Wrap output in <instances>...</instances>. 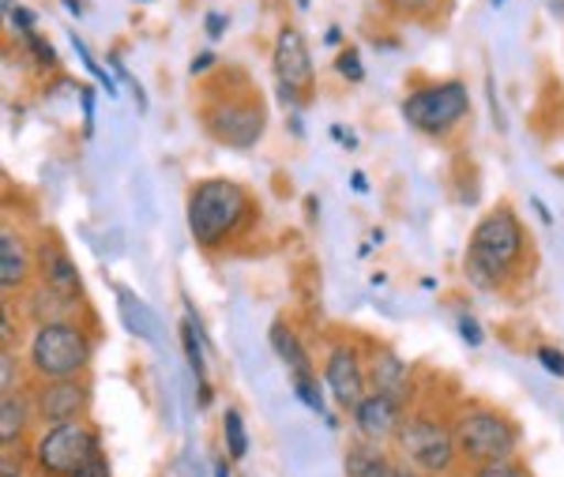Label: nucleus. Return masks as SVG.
I'll list each match as a JSON object with an SVG mask.
<instances>
[{
  "label": "nucleus",
  "mask_w": 564,
  "mask_h": 477,
  "mask_svg": "<svg viewBox=\"0 0 564 477\" xmlns=\"http://www.w3.org/2000/svg\"><path fill=\"white\" fill-rule=\"evenodd\" d=\"M527 229L512 207H497L475 226L467 249V279L481 290H500L523 263Z\"/></svg>",
  "instance_id": "f257e3e1"
},
{
  "label": "nucleus",
  "mask_w": 564,
  "mask_h": 477,
  "mask_svg": "<svg viewBox=\"0 0 564 477\" xmlns=\"http://www.w3.org/2000/svg\"><path fill=\"white\" fill-rule=\"evenodd\" d=\"M252 218V199L238 181L207 177L188 192V234L199 249H223Z\"/></svg>",
  "instance_id": "f03ea898"
},
{
  "label": "nucleus",
  "mask_w": 564,
  "mask_h": 477,
  "mask_svg": "<svg viewBox=\"0 0 564 477\" xmlns=\"http://www.w3.org/2000/svg\"><path fill=\"white\" fill-rule=\"evenodd\" d=\"M204 128L212 140L234 151H249L260 143L263 128H268V106L249 84L230 87V84H215V90L207 95V102L199 106Z\"/></svg>",
  "instance_id": "7ed1b4c3"
},
{
  "label": "nucleus",
  "mask_w": 564,
  "mask_h": 477,
  "mask_svg": "<svg viewBox=\"0 0 564 477\" xmlns=\"http://www.w3.org/2000/svg\"><path fill=\"white\" fill-rule=\"evenodd\" d=\"M90 354H95V346H90L84 327H76L72 319H53V324H39L26 361L39 380H72V376L87 372Z\"/></svg>",
  "instance_id": "20e7f679"
},
{
  "label": "nucleus",
  "mask_w": 564,
  "mask_h": 477,
  "mask_svg": "<svg viewBox=\"0 0 564 477\" xmlns=\"http://www.w3.org/2000/svg\"><path fill=\"white\" fill-rule=\"evenodd\" d=\"M403 121L417 128L422 135H433V140H444L452 128H459L467 121L470 113V95L467 84L459 79H448V84H430V87H417L414 95L403 98L399 106Z\"/></svg>",
  "instance_id": "39448f33"
},
{
  "label": "nucleus",
  "mask_w": 564,
  "mask_h": 477,
  "mask_svg": "<svg viewBox=\"0 0 564 477\" xmlns=\"http://www.w3.org/2000/svg\"><path fill=\"white\" fill-rule=\"evenodd\" d=\"M98 452V433L87 421H68V425H50L34 440V463L45 477H76L87 470Z\"/></svg>",
  "instance_id": "423d86ee"
},
{
  "label": "nucleus",
  "mask_w": 564,
  "mask_h": 477,
  "mask_svg": "<svg viewBox=\"0 0 564 477\" xmlns=\"http://www.w3.org/2000/svg\"><path fill=\"white\" fill-rule=\"evenodd\" d=\"M456 447L467 463H508L520 447V433L505 414L497 410H467L456 425Z\"/></svg>",
  "instance_id": "0eeeda50"
},
{
  "label": "nucleus",
  "mask_w": 564,
  "mask_h": 477,
  "mask_svg": "<svg viewBox=\"0 0 564 477\" xmlns=\"http://www.w3.org/2000/svg\"><path fill=\"white\" fill-rule=\"evenodd\" d=\"M395 447H399V455L411 466H417L422 474L452 470V463H456V455H459L456 433H448L441 421L422 418V414L403 421V429L395 433Z\"/></svg>",
  "instance_id": "6e6552de"
},
{
  "label": "nucleus",
  "mask_w": 564,
  "mask_h": 477,
  "mask_svg": "<svg viewBox=\"0 0 564 477\" xmlns=\"http://www.w3.org/2000/svg\"><path fill=\"white\" fill-rule=\"evenodd\" d=\"M275 79H279V95L282 102L302 106L308 95H313V53H308V42L297 26H282L275 34Z\"/></svg>",
  "instance_id": "1a4fd4ad"
},
{
  "label": "nucleus",
  "mask_w": 564,
  "mask_h": 477,
  "mask_svg": "<svg viewBox=\"0 0 564 477\" xmlns=\"http://www.w3.org/2000/svg\"><path fill=\"white\" fill-rule=\"evenodd\" d=\"M90 406V388L84 376L72 380H45L34 394V414L42 425H68V421H84Z\"/></svg>",
  "instance_id": "9d476101"
},
{
  "label": "nucleus",
  "mask_w": 564,
  "mask_h": 477,
  "mask_svg": "<svg viewBox=\"0 0 564 477\" xmlns=\"http://www.w3.org/2000/svg\"><path fill=\"white\" fill-rule=\"evenodd\" d=\"M324 383H327L332 399L339 402L343 410H354L372 391L369 388V376H366V369H361L358 354H354L350 346H335V350L327 354V361H324Z\"/></svg>",
  "instance_id": "9b49d317"
},
{
  "label": "nucleus",
  "mask_w": 564,
  "mask_h": 477,
  "mask_svg": "<svg viewBox=\"0 0 564 477\" xmlns=\"http://www.w3.org/2000/svg\"><path fill=\"white\" fill-rule=\"evenodd\" d=\"M350 414H354V429H358V436L372 440V444L395 436L399 429H403V421H406L403 418V402L391 399V394H380V391H369L366 399L350 410Z\"/></svg>",
  "instance_id": "f8f14e48"
},
{
  "label": "nucleus",
  "mask_w": 564,
  "mask_h": 477,
  "mask_svg": "<svg viewBox=\"0 0 564 477\" xmlns=\"http://www.w3.org/2000/svg\"><path fill=\"white\" fill-rule=\"evenodd\" d=\"M34 268H39V274H42L45 290L61 293V297H68V301H79V290H84V286H79V271H76V263L68 260V252L61 249V245L42 241L39 252H34Z\"/></svg>",
  "instance_id": "ddd939ff"
},
{
  "label": "nucleus",
  "mask_w": 564,
  "mask_h": 477,
  "mask_svg": "<svg viewBox=\"0 0 564 477\" xmlns=\"http://www.w3.org/2000/svg\"><path fill=\"white\" fill-rule=\"evenodd\" d=\"M271 350L282 361V369L290 372V380H294V388H305V383H316V372H313V361H308V350L302 346V338L294 335V327L286 324V319H275L271 324Z\"/></svg>",
  "instance_id": "4468645a"
},
{
  "label": "nucleus",
  "mask_w": 564,
  "mask_h": 477,
  "mask_svg": "<svg viewBox=\"0 0 564 477\" xmlns=\"http://www.w3.org/2000/svg\"><path fill=\"white\" fill-rule=\"evenodd\" d=\"M31 268L34 260L26 256L23 237L12 226H4L0 229V286H4V293L23 290V282L31 279Z\"/></svg>",
  "instance_id": "2eb2a0df"
},
{
  "label": "nucleus",
  "mask_w": 564,
  "mask_h": 477,
  "mask_svg": "<svg viewBox=\"0 0 564 477\" xmlns=\"http://www.w3.org/2000/svg\"><path fill=\"white\" fill-rule=\"evenodd\" d=\"M369 383H372V391L391 394V399L403 402L406 399V365H403V357H395L391 350H377V354H372Z\"/></svg>",
  "instance_id": "dca6fc26"
},
{
  "label": "nucleus",
  "mask_w": 564,
  "mask_h": 477,
  "mask_svg": "<svg viewBox=\"0 0 564 477\" xmlns=\"http://www.w3.org/2000/svg\"><path fill=\"white\" fill-rule=\"evenodd\" d=\"M347 477H391V463L372 440H358L347 447Z\"/></svg>",
  "instance_id": "f3484780"
},
{
  "label": "nucleus",
  "mask_w": 564,
  "mask_h": 477,
  "mask_svg": "<svg viewBox=\"0 0 564 477\" xmlns=\"http://www.w3.org/2000/svg\"><path fill=\"white\" fill-rule=\"evenodd\" d=\"M181 346H185L188 369H193L196 383L207 391V357H204V338H199V319H196L193 305H188V316L181 319Z\"/></svg>",
  "instance_id": "a211bd4d"
},
{
  "label": "nucleus",
  "mask_w": 564,
  "mask_h": 477,
  "mask_svg": "<svg viewBox=\"0 0 564 477\" xmlns=\"http://www.w3.org/2000/svg\"><path fill=\"white\" fill-rule=\"evenodd\" d=\"M117 305H121V316H124V327H129L132 335L148 338V343H159V335H154V316L148 312L140 297H132L129 290H117Z\"/></svg>",
  "instance_id": "6ab92c4d"
},
{
  "label": "nucleus",
  "mask_w": 564,
  "mask_h": 477,
  "mask_svg": "<svg viewBox=\"0 0 564 477\" xmlns=\"http://www.w3.org/2000/svg\"><path fill=\"white\" fill-rule=\"evenodd\" d=\"M223 436H226V452H230L234 463H241L249 455V429H245L241 410H226L223 414Z\"/></svg>",
  "instance_id": "aec40b11"
},
{
  "label": "nucleus",
  "mask_w": 564,
  "mask_h": 477,
  "mask_svg": "<svg viewBox=\"0 0 564 477\" xmlns=\"http://www.w3.org/2000/svg\"><path fill=\"white\" fill-rule=\"evenodd\" d=\"M23 429H26V402L4 394V402H0V440L12 444V440L23 436Z\"/></svg>",
  "instance_id": "412c9836"
},
{
  "label": "nucleus",
  "mask_w": 564,
  "mask_h": 477,
  "mask_svg": "<svg viewBox=\"0 0 564 477\" xmlns=\"http://www.w3.org/2000/svg\"><path fill=\"white\" fill-rule=\"evenodd\" d=\"M388 8L406 20H436L448 8V0H388Z\"/></svg>",
  "instance_id": "4be33fe9"
},
{
  "label": "nucleus",
  "mask_w": 564,
  "mask_h": 477,
  "mask_svg": "<svg viewBox=\"0 0 564 477\" xmlns=\"http://www.w3.org/2000/svg\"><path fill=\"white\" fill-rule=\"evenodd\" d=\"M72 45H76V53H79V61H84V68L90 72V76H95V79H98V84H102V87H106V95H109V98H113V95H117V84H113V76H109V72L102 68V64H98L95 57H90L87 42H84V39H79V34H72Z\"/></svg>",
  "instance_id": "5701e85b"
},
{
  "label": "nucleus",
  "mask_w": 564,
  "mask_h": 477,
  "mask_svg": "<svg viewBox=\"0 0 564 477\" xmlns=\"http://www.w3.org/2000/svg\"><path fill=\"white\" fill-rule=\"evenodd\" d=\"M335 72H339L343 79H350V84H361V79H366V68H361L358 50H343L339 57H335Z\"/></svg>",
  "instance_id": "b1692460"
},
{
  "label": "nucleus",
  "mask_w": 564,
  "mask_h": 477,
  "mask_svg": "<svg viewBox=\"0 0 564 477\" xmlns=\"http://www.w3.org/2000/svg\"><path fill=\"white\" fill-rule=\"evenodd\" d=\"M470 477H527L523 466H516L512 458L508 463H486V466H475V474Z\"/></svg>",
  "instance_id": "393cba45"
},
{
  "label": "nucleus",
  "mask_w": 564,
  "mask_h": 477,
  "mask_svg": "<svg viewBox=\"0 0 564 477\" xmlns=\"http://www.w3.org/2000/svg\"><path fill=\"white\" fill-rule=\"evenodd\" d=\"M23 42L31 45V53H34V57H39V64H45V68H57V50H53L50 42H42V39H39V31L26 34Z\"/></svg>",
  "instance_id": "a878e982"
},
{
  "label": "nucleus",
  "mask_w": 564,
  "mask_h": 477,
  "mask_svg": "<svg viewBox=\"0 0 564 477\" xmlns=\"http://www.w3.org/2000/svg\"><path fill=\"white\" fill-rule=\"evenodd\" d=\"M534 357H539V365L545 372H553V376H561V380H564V354L557 350V346H542Z\"/></svg>",
  "instance_id": "bb28decb"
},
{
  "label": "nucleus",
  "mask_w": 564,
  "mask_h": 477,
  "mask_svg": "<svg viewBox=\"0 0 564 477\" xmlns=\"http://www.w3.org/2000/svg\"><path fill=\"white\" fill-rule=\"evenodd\" d=\"M8 20H12V26L23 34V39H26V34H34V12H31V8H20V4H15L12 12H8Z\"/></svg>",
  "instance_id": "cd10ccee"
},
{
  "label": "nucleus",
  "mask_w": 564,
  "mask_h": 477,
  "mask_svg": "<svg viewBox=\"0 0 564 477\" xmlns=\"http://www.w3.org/2000/svg\"><path fill=\"white\" fill-rule=\"evenodd\" d=\"M459 335H463V343H467V346H481V338H486L475 316H459Z\"/></svg>",
  "instance_id": "c85d7f7f"
},
{
  "label": "nucleus",
  "mask_w": 564,
  "mask_h": 477,
  "mask_svg": "<svg viewBox=\"0 0 564 477\" xmlns=\"http://www.w3.org/2000/svg\"><path fill=\"white\" fill-rule=\"evenodd\" d=\"M79 102H84V124L87 132H95V90L87 84H79Z\"/></svg>",
  "instance_id": "c756f323"
},
{
  "label": "nucleus",
  "mask_w": 564,
  "mask_h": 477,
  "mask_svg": "<svg viewBox=\"0 0 564 477\" xmlns=\"http://www.w3.org/2000/svg\"><path fill=\"white\" fill-rule=\"evenodd\" d=\"M207 39H223L226 34V26H230V20H226L223 12H207Z\"/></svg>",
  "instance_id": "7c9ffc66"
},
{
  "label": "nucleus",
  "mask_w": 564,
  "mask_h": 477,
  "mask_svg": "<svg viewBox=\"0 0 564 477\" xmlns=\"http://www.w3.org/2000/svg\"><path fill=\"white\" fill-rule=\"evenodd\" d=\"M76 477H109V463H106V458H102V455H98V458H95V463H90V466H87V470H79Z\"/></svg>",
  "instance_id": "2f4dec72"
},
{
  "label": "nucleus",
  "mask_w": 564,
  "mask_h": 477,
  "mask_svg": "<svg viewBox=\"0 0 564 477\" xmlns=\"http://www.w3.org/2000/svg\"><path fill=\"white\" fill-rule=\"evenodd\" d=\"M391 477H425L422 470H417V466H411L403 458V463H391Z\"/></svg>",
  "instance_id": "473e14b6"
},
{
  "label": "nucleus",
  "mask_w": 564,
  "mask_h": 477,
  "mask_svg": "<svg viewBox=\"0 0 564 477\" xmlns=\"http://www.w3.org/2000/svg\"><path fill=\"white\" fill-rule=\"evenodd\" d=\"M332 135H335L339 143H347V151H358V140H354V132H343V128L335 124V128H332Z\"/></svg>",
  "instance_id": "72a5a7b5"
},
{
  "label": "nucleus",
  "mask_w": 564,
  "mask_h": 477,
  "mask_svg": "<svg viewBox=\"0 0 564 477\" xmlns=\"http://www.w3.org/2000/svg\"><path fill=\"white\" fill-rule=\"evenodd\" d=\"M215 64V53H199V57L193 61V76H199V72H207Z\"/></svg>",
  "instance_id": "f704fd0d"
},
{
  "label": "nucleus",
  "mask_w": 564,
  "mask_h": 477,
  "mask_svg": "<svg viewBox=\"0 0 564 477\" xmlns=\"http://www.w3.org/2000/svg\"><path fill=\"white\" fill-rule=\"evenodd\" d=\"M350 185H354V192H369V181H366V173H350Z\"/></svg>",
  "instance_id": "c9c22d12"
},
{
  "label": "nucleus",
  "mask_w": 564,
  "mask_h": 477,
  "mask_svg": "<svg viewBox=\"0 0 564 477\" xmlns=\"http://www.w3.org/2000/svg\"><path fill=\"white\" fill-rule=\"evenodd\" d=\"M215 477H234V470L226 463H215Z\"/></svg>",
  "instance_id": "e433bc0d"
},
{
  "label": "nucleus",
  "mask_w": 564,
  "mask_h": 477,
  "mask_svg": "<svg viewBox=\"0 0 564 477\" xmlns=\"http://www.w3.org/2000/svg\"><path fill=\"white\" fill-rule=\"evenodd\" d=\"M0 477H20V470H12V466L4 463V470H0Z\"/></svg>",
  "instance_id": "4c0bfd02"
},
{
  "label": "nucleus",
  "mask_w": 564,
  "mask_h": 477,
  "mask_svg": "<svg viewBox=\"0 0 564 477\" xmlns=\"http://www.w3.org/2000/svg\"><path fill=\"white\" fill-rule=\"evenodd\" d=\"M0 4H4V12H12V8H15V0H0Z\"/></svg>",
  "instance_id": "58836bf2"
},
{
  "label": "nucleus",
  "mask_w": 564,
  "mask_h": 477,
  "mask_svg": "<svg viewBox=\"0 0 564 477\" xmlns=\"http://www.w3.org/2000/svg\"><path fill=\"white\" fill-rule=\"evenodd\" d=\"M497 4H505V0H494V8H497Z\"/></svg>",
  "instance_id": "ea45409f"
},
{
  "label": "nucleus",
  "mask_w": 564,
  "mask_h": 477,
  "mask_svg": "<svg viewBox=\"0 0 564 477\" xmlns=\"http://www.w3.org/2000/svg\"><path fill=\"white\" fill-rule=\"evenodd\" d=\"M143 4H151V0H143Z\"/></svg>",
  "instance_id": "a19ab883"
}]
</instances>
